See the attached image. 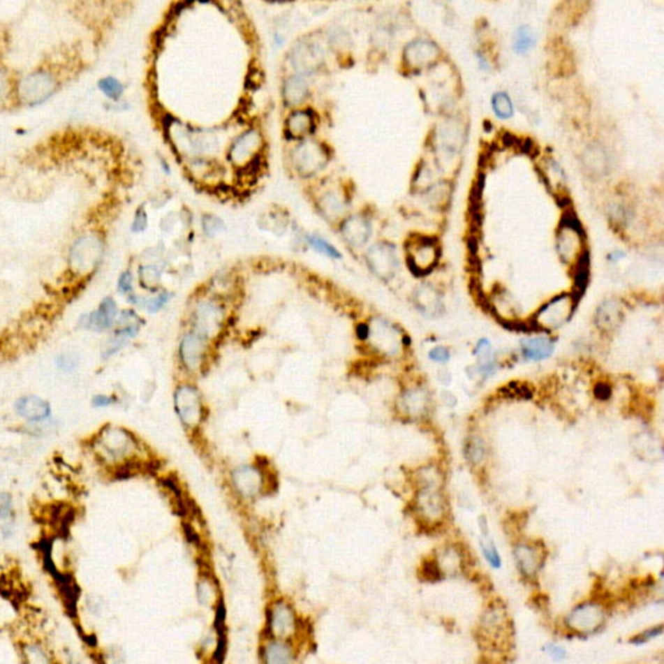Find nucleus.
<instances>
[{
    "instance_id": "nucleus-20",
    "label": "nucleus",
    "mask_w": 664,
    "mask_h": 664,
    "mask_svg": "<svg viewBox=\"0 0 664 664\" xmlns=\"http://www.w3.org/2000/svg\"><path fill=\"white\" fill-rule=\"evenodd\" d=\"M479 526H480L482 533V538L480 540L482 555H484L485 561L491 564L492 568L499 570L502 566V558H501L500 553L494 545V543L492 541V538L489 537V531H488V524H487L485 518L479 519Z\"/></svg>"
},
{
    "instance_id": "nucleus-38",
    "label": "nucleus",
    "mask_w": 664,
    "mask_h": 664,
    "mask_svg": "<svg viewBox=\"0 0 664 664\" xmlns=\"http://www.w3.org/2000/svg\"><path fill=\"white\" fill-rule=\"evenodd\" d=\"M115 402V400L110 397V396H104V394H99V396H95L92 399V406L94 408H107L110 406Z\"/></svg>"
},
{
    "instance_id": "nucleus-7",
    "label": "nucleus",
    "mask_w": 664,
    "mask_h": 664,
    "mask_svg": "<svg viewBox=\"0 0 664 664\" xmlns=\"http://www.w3.org/2000/svg\"><path fill=\"white\" fill-rule=\"evenodd\" d=\"M438 261V246L435 239L415 237L408 246V263L410 269L418 275L432 272Z\"/></svg>"
},
{
    "instance_id": "nucleus-19",
    "label": "nucleus",
    "mask_w": 664,
    "mask_h": 664,
    "mask_svg": "<svg viewBox=\"0 0 664 664\" xmlns=\"http://www.w3.org/2000/svg\"><path fill=\"white\" fill-rule=\"evenodd\" d=\"M584 166L585 169L591 174V175H603L606 173L609 168V160L605 151L600 147H591L585 151L584 157Z\"/></svg>"
},
{
    "instance_id": "nucleus-37",
    "label": "nucleus",
    "mask_w": 664,
    "mask_h": 664,
    "mask_svg": "<svg viewBox=\"0 0 664 664\" xmlns=\"http://www.w3.org/2000/svg\"><path fill=\"white\" fill-rule=\"evenodd\" d=\"M429 358L436 362H448L450 358V352L444 346H436L429 352Z\"/></svg>"
},
{
    "instance_id": "nucleus-41",
    "label": "nucleus",
    "mask_w": 664,
    "mask_h": 664,
    "mask_svg": "<svg viewBox=\"0 0 664 664\" xmlns=\"http://www.w3.org/2000/svg\"><path fill=\"white\" fill-rule=\"evenodd\" d=\"M355 334H357V337H358L360 340H366V339L369 337V335H370V328H369L367 325H364V323H360V325L357 326V328H355Z\"/></svg>"
},
{
    "instance_id": "nucleus-27",
    "label": "nucleus",
    "mask_w": 664,
    "mask_h": 664,
    "mask_svg": "<svg viewBox=\"0 0 664 664\" xmlns=\"http://www.w3.org/2000/svg\"><path fill=\"white\" fill-rule=\"evenodd\" d=\"M466 459L473 464H482L487 455V449L484 445V441L479 437L473 436L469 438L466 443Z\"/></svg>"
},
{
    "instance_id": "nucleus-17",
    "label": "nucleus",
    "mask_w": 664,
    "mask_h": 664,
    "mask_svg": "<svg viewBox=\"0 0 664 664\" xmlns=\"http://www.w3.org/2000/svg\"><path fill=\"white\" fill-rule=\"evenodd\" d=\"M402 404H404V409L409 415L418 418V417L426 415L428 405H429V397L425 390H411L404 394Z\"/></svg>"
},
{
    "instance_id": "nucleus-9",
    "label": "nucleus",
    "mask_w": 664,
    "mask_h": 664,
    "mask_svg": "<svg viewBox=\"0 0 664 664\" xmlns=\"http://www.w3.org/2000/svg\"><path fill=\"white\" fill-rule=\"evenodd\" d=\"M558 251L563 260H571L576 256L582 255V230L580 226L571 219L562 225L558 235Z\"/></svg>"
},
{
    "instance_id": "nucleus-26",
    "label": "nucleus",
    "mask_w": 664,
    "mask_h": 664,
    "mask_svg": "<svg viewBox=\"0 0 664 664\" xmlns=\"http://www.w3.org/2000/svg\"><path fill=\"white\" fill-rule=\"evenodd\" d=\"M419 577H420V580L427 582H438L445 579V576H444L440 566L437 563L435 556L427 558L422 562L420 568H419Z\"/></svg>"
},
{
    "instance_id": "nucleus-32",
    "label": "nucleus",
    "mask_w": 664,
    "mask_h": 664,
    "mask_svg": "<svg viewBox=\"0 0 664 664\" xmlns=\"http://www.w3.org/2000/svg\"><path fill=\"white\" fill-rule=\"evenodd\" d=\"M101 89L105 95H108L112 99H119L122 94V84L115 80V78H105L101 82Z\"/></svg>"
},
{
    "instance_id": "nucleus-21",
    "label": "nucleus",
    "mask_w": 664,
    "mask_h": 664,
    "mask_svg": "<svg viewBox=\"0 0 664 664\" xmlns=\"http://www.w3.org/2000/svg\"><path fill=\"white\" fill-rule=\"evenodd\" d=\"M344 233L346 240H349L355 246H361L366 243L367 237H370V225L364 219H351L349 222H346Z\"/></svg>"
},
{
    "instance_id": "nucleus-28",
    "label": "nucleus",
    "mask_w": 664,
    "mask_h": 664,
    "mask_svg": "<svg viewBox=\"0 0 664 664\" xmlns=\"http://www.w3.org/2000/svg\"><path fill=\"white\" fill-rule=\"evenodd\" d=\"M492 108L500 119H510L514 115V105L506 92H497L492 98Z\"/></svg>"
},
{
    "instance_id": "nucleus-29",
    "label": "nucleus",
    "mask_w": 664,
    "mask_h": 664,
    "mask_svg": "<svg viewBox=\"0 0 664 664\" xmlns=\"http://www.w3.org/2000/svg\"><path fill=\"white\" fill-rule=\"evenodd\" d=\"M305 92H307V87L304 82L301 81L300 78H291L286 87H284V98L286 101L290 103V105H295V104H299L304 98H305Z\"/></svg>"
},
{
    "instance_id": "nucleus-12",
    "label": "nucleus",
    "mask_w": 664,
    "mask_h": 664,
    "mask_svg": "<svg viewBox=\"0 0 664 664\" xmlns=\"http://www.w3.org/2000/svg\"><path fill=\"white\" fill-rule=\"evenodd\" d=\"M264 664H296V654L288 641L270 638L263 647Z\"/></svg>"
},
{
    "instance_id": "nucleus-18",
    "label": "nucleus",
    "mask_w": 664,
    "mask_h": 664,
    "mask_svg": "<svg viewBox=\"0 0 664 664\" xmlns=\"http://www.w3.org/2000/svg\"><path fill=\"white\" fill-rule=\"evenodd\" d=\"M415 302L419 309L422 310V313L427 316H437L438 309H441L443 307L441 299L436 290L426 284L422 286L415 292Z\"/></svg>"
},
{
    "instance_id": "nucleus-13",
    "label": "nucleus",
    "mask_w": 664,
    "mask_h": 664,
    "mask_svg": "<svg viewBox=\"0 0 664 664\" xmlns=\"http://www.w3.org/2000/svg\"><path fill=\"white\" fill-rule=\"evenodd\" d=\"M116 316H117L116 302L112 299H105L101 302L99 310L94 311L90 316H84L81 323L83 327H91L101 331V330L110 328L113 325Z\"/></svg>"
},
{
    "instance_id": "nucleus-36",
    "label": "nucleus",
    "mask_w": 664,
    "mask_h": 664,
    "mask_svg": "<svg viewBox=\"0 0 664 664\" xmlns=\"http://www.w3.org/2000/svg\"><path fill=\"white\" fill-rule=\"evenodd\" d=\"M169 299H170V295H169V293H163V295L157 296L156 299L148 301V302H147V309H148L149 313H156V311H158V310L164 307L165 304L169 301Z\"/></svg>"
},
{
    "instance_id": "nucleus-2",
    "label": "nucleus",
    "mask_w": 664,
    "mask_h": 664,
    "mask_svg": "<svg viewBox=\"0 0 664 664\" xmlns=\"http://www.w3.org/2000/svg\"><path fill=\"white\" fill-rule=\"evenodd\" d=\"M415 510L426 527L440 526L446 517V500L441 485H420L415 499Z\"/></svg>"
},
{
    "instance_id": "nucleus-1",
    "label": "nucleus",
    "mask_w": 664,
    "mask_h": 664,
    "mask_svg": "<svg viewBox=\"0 0 664 664\" xmlns=\"http://www.w3.org/2000/svg\"><path fill=\"white\" fill-rule=\"evenodd\" d=\"M609 611L598 600H582L573 606L564 617L563 626L575 636H591L598 633L607 623Z\"/></svg>"
},
{
    "instance_id": "nucleus-22",
    "label": "nucleus",
    "mask_w": 664,
    "mask_h": 664,
    "mask_svg": "<svg viewBox=\"0 0 664 664\" xmlns=\"http://www.w3.org/2000/svg\"><path fill=\"white\" fill-rule=\"evenodd\" d=\"M313 126V119L308 112H295L287 121V131L295 138L309 134Z\"/></svg>"
},
{
    "instance_id": "nucleus-34",
    "label": "nucleus",
    "mask_w": 664,
    "mask_h": 664,
    "mask_svg": "<svg viewBox=\"0 0 664 664\" xmlns=\"http://www.w3.org/2000/svg\"><path fill=\"white\" fill-rule=\"evenodd\" d=\"M545 651L546 654L556 662H562L567 658V650L564 649L563 646L556 645V644H547Z\"/></svg>"
},
{
    "instance_id": "nucleus-14",
    "label": "nucleus",
    "mask_w": 664,
    "mask_h": 664,
    "mask_svg": "<svg viewBox=\"0 0 664 664\" xmlns=\"http://www.w3.org/2000/svg\"><path fill=\"white\" fill-rule=\"evenodd\" d=\"M16 411L22 418L31 422H40L50 415V405L39 397L28 396L16 402Z\"/></svg>"
},
{
    "instance_id": "nucleus-23",
    "label": "nucleus",
    "mask_w": 664,
    "mask_h": 664,
    "mask_svg": "<svg viewBox=\"0 0 664 664\" xmlns=\"http://www.w3.org/2000/svg\"><path fill=\"white\" fill-rule=\"evenodd\" d=\"M543 174L549 187L552 191H561L566 189V179L564 174L561 169V166L555 163L554 160H547L544 168H543Z\"/></svg>"
},
{
    "instance_id": "nucleus-24",
    "label": "nucleus",
    "mask_w": 664,
    "mask_h": 664,
    "mask_svg": "<svg viewBox=\"0 0 664 664\" xmlns=\"http://www.w3.org/2000/svg\"><path fill=\"white\" fill-rule=\"evenodd\" d=\"M500 393L505 399L531 400L533 397V388L529 383L511 382L501 388Z\"/></svg>"
},
{
    "instance_id": "nucleus-33",
    "label": "nucleus",
    "mask_w": 664,
    "mask_h": 664,
    "mask_svg": "<svg viewBox=\"0 0 664 664\" xmlns=\"http://www.w3.org/2000/svg\"><path fill=\"white\" fill-rule=\"evenodd\" d=\"M662 633V626H658V627L650 628L647 630H644L641 633H638L636 636L632 638L633 642H636L637 645H641V644H645L647 641H650L651 638L654 637L659 636Z\"/></svg>"
},
{
    "instance_id": "nucleus-40",
    "label": "nucleus",
    "mask_w": 664,
    "mask_h": 664,
    "mask_svg": "<svg viewBox=\"0 0 664 664\" xmlns=\"http://www.w3.org/2000/svg\"><path fill=\"white\" fill-rule=\"evenodd\" d=\"M147 226V216L146 213L143 210H139L138 212L137 219H135V223H134V230L135 231H139V230H145V228Z\"/></svg>"
},
{
    "instance_id": "nucleus-42",
    "label": "nucleus",
    "mask_w": 664,
    "mask_h": 664,
    "mask_svg": "<svg viewBox=\"0 0 664 664\" xmlns=\"http://www.w3.org/2000/svg\"><path fill=\"white\" fill-rule=\"evenodd\" d=\"M441 400L445 404L446 406H455L457 404V399L450 393V392H443Z\"/></svg>"
},
{
    "instance_id": "nucleus-6",
    "label": "nucleus",
    "mask_w": 664,
    "mask_h": 664,
    "mask_svg": "<svg viewBox=\"0 0 664 664\" xmlns=\"http://www.w3.org/2000/svg\"><path fill=\"white\" fill-rule=\"evenodd\" d=\"M479 632L482 640L489 645H501L506 644L509 640L510 620L506 610L501 607L500 605H492L484 612Z\"/></svg>"
},
{
    "instance_id": "nucleus-3",
    "label": "nucleus",
    "mask_w": 664,
    "mask_h": 664,
    "mask_svg": "<svg viewBox=\"0 0 664 664\" xmlns=\"http://www.w3.org/2000/svg\"><path fill=\"white\" fill-rule=\"evenodd\" d=\"M512 554L522 577L527 582L537 580L547 556L545 546L540 541L522 540L514 545Z\"/></svg>"
},
{
    "instance_id": "nucleus-11",
    "label": "nucleus",
    "mask_w": 664,
    "mask_h": 664,
    "mask_svg": "<svg viewBox=\"0 0 664 664\" xmlns=\"http://www.w3.org/2000/svg\"><path fill=\"white\" fill-rule=\"evenodd\" d=\"M369 261L375 273L382 276H391L397 269V257L393 246L388 244H378L373 246L369 253Z\"/></svg>"
},
{
    "instance_id": "nucleus-35",
    "label": "nucleus",
    "mask_w": 664,
    "mask_h": 664,
    "mask_svg": "<svg viewBox=\"0 0 664 664\" xmlns=\"http://www.w3.org/2000/svg\"><path fill=\"white\" fill-rule=\"evenodd\" d=\"M611 390H612V388H611V385H610L609 383L598 382L594 385L593 393H594V397H596L597 400L606 401L609 400L610 397H611V393H612Z\"/></svg>"
},
{
    "instance_id": "nucleus-25",
    "label": "nucleus",
    "mask_w": 664,
    "mask_h": 664,
    "mask_svg": "<svg viewBox=\"0 0 664 664\" xmlns=\"http://www.w3.org/2000/svg\"><path fill=\"white\" fill-rule=\"evenodd\" d=\"M475 355L479 358V371L484 375H489L494 371V364H493V351H492L491 344L488 340L482 339L478 346Z\"/></svg>"
},
{
    "instance_id": "nucleus-8",
    "label": "nucleus",
    "mask_w": 664,
    "mask_h": 664,
    "mask_svg": "<svg viewBox=\"0 0 664 664\" xmlns=\"http://www.w3.org/2000/svg\"><path fill=\"white\" fill-rule=\"evenodd\" d=\"M440 54L438 47L426 39H417L409 43L404 50V61L410 69L420 71L436 61Z\"/></svg>"
},
{
    "instance_id": "nucleus-30",
    "label": "nucleus",
    "mask_w": 664,
    "mask_h": 664,
    "mask_svg": "<svg viewBox=\"0 0 664 664\" xmlns=\"http://www.w3.org/2000/svg\"><path fill=\"white\" fill-rule=\"evenodd\" d=\"M535 45V34L532 31V29L527 27V25H523L517 30V34H515V42H514V47L515 50L523 54L528 51L529 48H532V46Z\"/></svg>"
},
{
    "instance_id": "nucleus-16",
    "label": "nucleus",
    "mask_w": 664,
    "mask_h": 664,
    "mask_svg": "<svg viewBox=\"0 0 664 664\" xmlns=\"http://www.w3.org/2000/svg\"><path fill=\"white\" fill-rule=\"evenodd\" d=\"M554 351L553 343L547 337H532L522 340V352L528 360H544Z\"/></svg>"
},
{
    "instance_id": "nucleus-15",
    "label": "nucleus",
    "mask_w": 664,
    "mask_h": 664,
    "mask_svg": "<svg viewBox=\"0 0 664 664\" xmlns=\"http://www.w3.org/2000/svg\"><path fill=\"white\" fill-rule=\"evenodd\" d=\"M623 320V310L617 301L607 300L600 304L596 316V323L600 330L610 331L618 327Z\"/></svg>"
},
{
    "instance_id": "nucleus-4",
    "label": "nucleus",
    "mask_w": 664,
    "mask_h": 664,
    "mask_svg": "<svg viewBox=\"0 0 664 664\" xmlns=\"http://www.w3.org/2000/svg\"><path fill=\"white\" fill-rule=\"evenodd\" d=\"M267 632L272 638L288 641L297 633V617L286 600H275L267 609Z\"/></svg>"
},
{
    "instance_id": "nucleus-31",
    "label": "nucleus",
    "mask_w": 664,
    "mask_h": 664,
    "mask_svg": "<svg viewBox=\"0 0 664 664\" xmlns=\"http://www.w3.org/2000/svg\"><path fill=\"white\" fill-rule=\"evenodd\" d=\"M309 242L313 248L320 253L328 256L331 258H341V253L337 251V248L331 246L327 242L322 240L320 237H310Z\"/></svg>"
},
{
    "instance_id": "nucleus-39",
    "label": "nucleus",
    "mask_w": 664,
    "mask_h": 664,
    "mask_svg": "<svg viewBox=\"0 0 664 664\" xmlns=\"http://www.w3.org/2000/svg\"><path fill=\"white\" fill-rule=\"evenodd\" d=\"M119 290L122 292H125V293L131 291V288H133V287H131V275L128 273L124 274V275L121 276V279H119Z\"/></svg>"
},
{
    "instance_id": "nucleus-5",
    "label": "nucleus",
    "mask_w": 664,
    "mask_h": 664,
    "mask_svg": "<svg viewBox=\"0 0 664 664\" xmlns=\"http://www.w3.org/2000/svg\"><path fill=\"white\" fill-rule=\"evenodd\" d=\"M575 305L571 295H559L538 309L531 325L533 330L559 328L570 319Z\"/></svg>"
},
{
    "instance_id": "nucleus-43",
    "label": "nucleus",
    "mask_w": 664,
    "mask_h": 664,
    "mask_svg": "<svg viewBox=\"0 0 664 664\" xmlns=\"http://www.w3.org/2000/svg\"><path fill=\"white\" fill-rule=\"evenodd\" d=\"M443 373H444V376H440V375H438L440 382L444 383V384H449L450 379H452V375H450L449 371H446V370H443Z\"/></svg>"
},
{
    "instance_id": "nucleus-10",
    "label": "nucleus",
    "mask_w": 664,
    "mask_h": 664,
    "mask_svg": "<svg viewBox=\"0 0 664 664\" xmlns=\"http://www.w3.org/2000/svg\"><path fill=\"white\" fill-rule=\"evenodd\" d=\"M98 444L104 455L119 459L128 455L130 448L134 445V441H131L130 435L124 429H103Z\"/></svg>"
}]
</instances>
